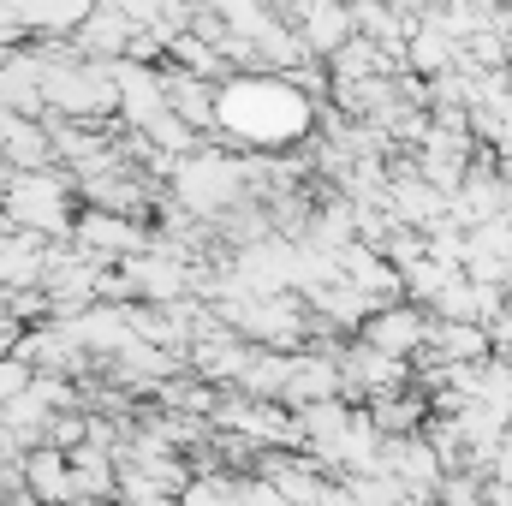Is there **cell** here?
<instances>
[{"label":"cell","mask_w":512,"mask_h":506,"mask_svg":"<svg viewBox=\"0 0 512 506\" xmlns=\"http://www.w3.org/2000/svg\"><path fill=\"white\" fill-rule=\"evenodd\" d=\"M24 489L48 506H66L72 501V459L66 453H30L24 459Z\"/></svg>","instance_id":"cell-1"},{"label":"cell","mask_w":512,"mask_h":506,"mask_svg":"<svg viewBox=\"0 0 512 506\" xmlns=\"http://www.w3.org/2000/svg\"><path fill=\"white\" fill-rule=\"evenodd\" d=\"M423 340V322L411 316V310H393L387 322H376V346H382V358L387 352H405V346H417Z\"/></svg>","instance_id":"cell-2"}]
</instances>
